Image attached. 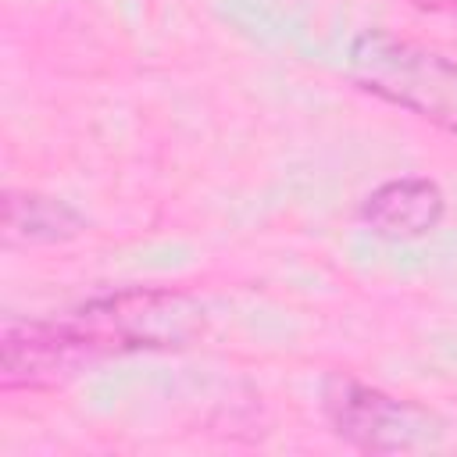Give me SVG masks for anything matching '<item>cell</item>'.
<instances>
[{
	"label": "cell",
	"instance_id": "1",
	"mask_svg": "<svg viewBox=\"0 0 457 457\" xmlns=\"http://www.w3.org/2000/svg\"><path fill=\"white\" fill-rule=\"evenodd\" d=\"M346 71L386 104L457 132V61L389 29H364L350 43Z\"/></svg>",
	"mask_w": 457,
	"mask_h": 457
},
{
	"label": "cell",
	"instance_id": "2",
	"mask_svg": "<svg viewBox=\"0 0 457 457\" xmlns=\"http://www.w3.org/2000/svg\"><path fill=\"white\" fill-rule=\"evenodd\" d=\"M68 325L89 343L96 357L132 353V350H179L204 336V307L179 293L157 286H132L86 300L68 314Z\"/></svg>",
	"mask_w": 457,
	"mask_h": 457
},
{
	"label": "cell",
	"instance_id": "3",
	"mask_svg": "<svg viewBox=\"0 0 457 457\" xmlns=\"http://www.w3.org/2000/svg\"><path fill=\"white\" fill-rule=\"evenodd\" d=\"M321 411L339 439L368 453H407L425 450L439 439V421L414 400L393 396L346 371L325 378Z\"/></svg>",
	"mask_w": 457,
	"mask_h": 457
},
{
	"label": "cell",
	"instance_id": "4",
	"mask_svg": "<svg viewBox=\"0 0 457 457\" xmlns=\"http://www.w3.org/2000/svg\"><path fill=\"white\" fill-rule=\"evenodd\" d=\"M100 361L89 343L61 321H18L0 328V386L11 389H54L75 378L86 364Z\"/></svg>",
	"mask_w": 457,
	"mask_h": 457
},
{
	"label": "cell",
	"instance_id": "5",
	"mask_svg": "<svg viewBox=\"0 0 457 457\" xmlns=\"http://www.w3.org/2000/svg\"><path fill=\"white\" fill-rule=\"evenodd\" d=\"M446 214V196L432 179L421 175H403V179H389L382 186H375L361 207L357 218L361 225L389 243H411L428 236Z\"/></svg>",
	"mask_w": 457,
	"mask_h": 457
},
{
	"label": "cell",
	"instance_id": "6",
	"mask_svg": "<svg viewBox=\"0 0 457 457\" xmlns=\"http://www.w3.org/2000/svg\"><path fill=\"white\" fill-rule=\"evenodd\" d=\"M86 232V218L43 193H7L4 196V243L7 246H39V243H68Z\"/></svg>",
	"mask_w": 457,
	"mask_h": 457
},
{
	"label": "cell",
	"instance_id": "7",
	"mask_svg": "<svg viewBox=\"0 0 457 457\" xmlns=\"http://www.w3.org/2000/svg\"><path fill=\"white\" fill-rule=\"evenodd\" d=\"M418 7H432V11H439V7H457V0H418Z\"/></svg>",
	"mask_w": 457,
	"mask_h": 457
}]
</instances>
